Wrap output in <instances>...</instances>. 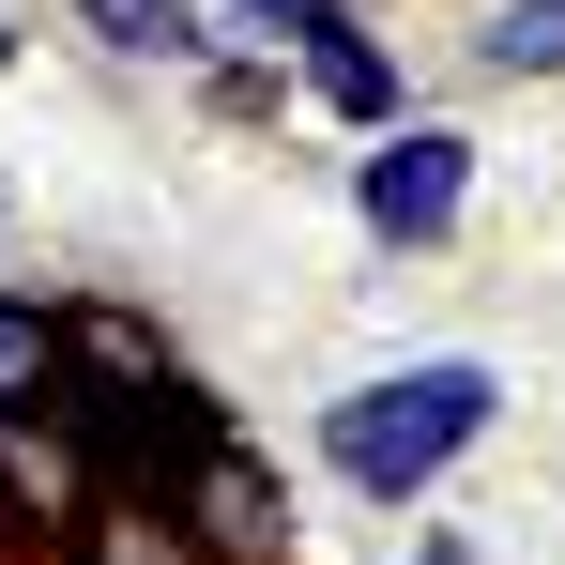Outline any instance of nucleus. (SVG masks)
Segmentation results:
<instances>
[{
  "label": "nucleus",
  "mask_w": 565,
  "mask_h": 565,
  "mask_svg": "<svg viewBox=\"0 0 565 565\" xmlns=\"http://www.w3.org/2000/svg\"><path fill=\"white\" fill-rule=\"evenodd\" d=\"M489 413H504V382L473 367V352H413V367L321 397V473H337L352 504H428V489L489 444Z\"/></svg>",
  "instance_id": "nucleus-1"
},
{
  "label": "nucleus",
  "mask_w": 565,
  "mask_h": 565,
  "mask_svg": "<svg viewBox=\"0 0 565 565\" xmlns=\"http://www.w3.org/2000/svg\"><path fill=\"white\" fill-rule=\"evenodd\" d=\"M352 214H367V245H397V260L459 245V214H473V138L428 122V107H397L367 153H352Z\"/></svg>",
  "instance_id": "nucleus-2"
},
{
  "label": "nucleus",
  "mask_w": 565,
  "mask_h": 565,
  "mask_svg": "<svg viewBox=\"0 0 565 565\" xmlns=\"http://www.w3.org/2000/svg\"><path fill=\"white\" fill-rule=\"evenodd\" d=\"M62 413H77V444H93V473L107 489H169V473L230 428L214 397H199L184 367H153V382H62Z\"/></svg>",
  "instance_id": "nucleus-3"
},
{
  "label": "nucleus",
  "mask_w": 565,
  "mask_h": 565,
  "mask_svg": "<svg viewBox=\"0 0 565 565\" xmlns=\"http://www.w3.org/2000/svg\"><path fill=\"white\" fill-rule=\"evenodd\" d=\"M169 504L199 520V551H214V565H276V551H290V473L260 459L245 428H214V444L169 473Z\"/></svg>",
  "instance_id": "nucleus-4"
},
{
  "label": "nucleus",
  "mask_w": 565,
  "mask_h": 565,
  "mask_svg": "<svg viewBox=\"0 0 565 565\" xmlns=\"http://www.w3.org/2000/svg\"><path fill=\"white\" fill-rule=\"evenodd\" d=\"M93 444H77V413H62V397H46V413H0V504H15V535H31V551H62V535H77V520H93Z\"/></svg>",
  "instance_id": "nucleus-5"
},
{
  "label": "nucleus",
  "mask_w": 565,
  "mask_h": 565,
  "mask_svg": "<svg viewBox=\"0 0 565 565\" xmlns=\"http://www.w3.org/2000/svg\"><path fill=\"white\" fill-rule=\"evenodd\" d=\"M290 62H306V107H321V122H352V138H382V122L413 107V77H397V46H382V31L352 15V0H337V15H321V31H306Z\"/></svg>",
  "instance_id": "nucleus-6"
},
{
  "label": "nucleus",
  "mask_w": 565,
  "mask_h": 565,
  "mask_svg": "<svg viewBox=\"0 0 565 565\" xmlns=\"http://www.w3.org/2000/svg\"><path fill=\"white\" fill-rule=\"evenodd\" d=\"M62 565H214V551H199V520L169 489H93V520L62 535Z\"/></svg>",
  "instance_id": "nucleus-7"
},
{
  "label": "nucleus",
  "mask_w": 565,
  "mask_h": 565,
  "mask_svg": "<svg viewBox=\"0 0 565 565\" xmlns=\"http://www.w3.org/2000/svg\"><path fill=\"white\" fill-rule=\"evenodd\" d=\"M62 367L77 382H153V367H184V352H169L122 290H62Z\"/></svg>",
  "instance_id": "nucleus-8"
},
{
  "label": "nucleus",
  "mask_w": 565,
  "mask_h": 565,
  "mask_svg": "<svg viewBox=\"0 0 565 565\" xmlns=\"http://www.w3.org/2000/svg\"><path fill=\"white\" fill-rule=\"evenodd\" d=\"M62 382V290H0V413H46Z\"/></svg>",
  "instance_id": "nucleus-9"
},
{
  "label": "nucleus",
  "mask_w": 565,
  "mask_h": 565,
  "mask_svg": "<svg viewBox=\"0 0 565 565\" xmlns=\"http://www.w3.org/2000/svg\"><path fill=\"white\" fill-rule=\"evenodd\" d=\"M93 15V46H122V62H214V15L199 0H77Z\"/></svg>",
  "instance_id": "nucleus-10"
},
{
  "label": "nucleus",
  "mask_w": 565,
  "mask_h": 565,
  "mask_svg": "<svg viewBox=\"0 0 565 565\" xmlns=\"http://www.w3.org/2000/svg\"><path fill=\"white\" fill-rule=\"evenodd\" d=\"M473 62L489 77H565V0H489L473 15Z\"/></svg>",
  "instance_id": "nucleus-11"
},
{
  "label": "nucleus",
  "mask_w": 565,
  "mask_h": 565,
  "mask_svg": "<svg viewBox=\"0 0 565 565\" xmlns=\"http://www.w3.org/2000/svg\"><path fill=\"white\" fill-rule=\"evenodd\" d=\"M276 62H230V46H214V62H199V107H214V122H276Z\"/></svg>",
  "instance_id": "nucleus-12"
},
{
  "label": "nucleus",
  "mask_w": 565,
  "mask_h": 565,
  "mask_svg": "<svg viewBox=\"0 0 565 565\" xmlns=\"http://www.w3.org/2000/svg\"><path fill=\"white\" fill-rule=\"evenodd\" d=\"M321 15H337V0H230V31H260V46H306Z\"/></svg>",
  "instance_id": "nucleus-13"
},
{
  "label": "nucleus",
  "mask_w": 565,
  "mask_h": 565,
  "mask_svg": "<svg viewBox=\"0 0 565 565\" xmlns=\"http://www.w3.org/2000/svg\"><path fill=\"white\" fill-rule=\"evenodd\" d=\"M0 565H31V535H15V504H0Z\"/></svg>",
  "instance_id": "nucleus-14"
},
{
  "label": "nucleus",
  "mask_w": 565,
  "mask_h": 565,
  "mask_svg": "<svg viewBox=\"0 0 565 565\" xmlns=\"http://www.w3.org/2000/svg\"><path fill=\"white\" fill-rule=\"evenodd\" d=\"M397 565H473V551H444V535H428V551H397Z\"/></svg>",
  "instance_id": "nucleus-15"
},
{
  "label": "nucleus",
  "mask_w": 565,
  "mask_h": 565,
  "mask_svg": "<svg viewBox=\"0 0 565 565\" xmlns=\"http://www.w3.org/2000/svg\"><path fill=\"white\" fill-rule=\"evenodd\" d=\"M0 62H15V31H0Z\"/></svg>",
  "instance_id": "nucleus-16"
}]
</instances>
